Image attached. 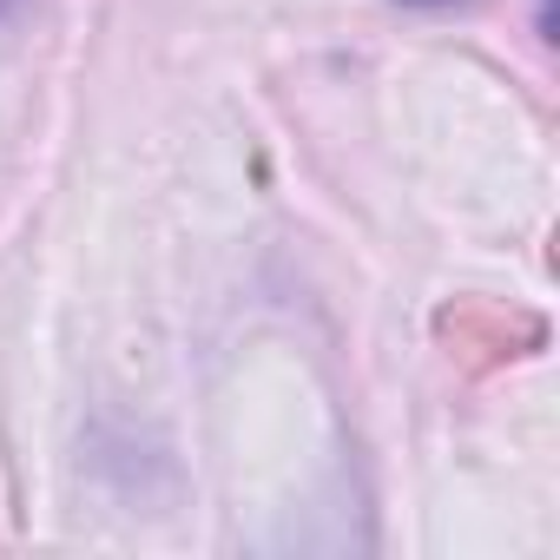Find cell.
<instances>
[{
	"mask_svg": "<svg viewBox=\"0 0 560 560\" xmlns=\"http://www.w3.org/2000/svg\"><path fill=\"white\" fill-rule=\"evenodd\" d=\"M442 337L455 343V357L462 363H501V357H514L521 343H534L540 337V324L534 317H514V311H488V304H468V311H448L442 317Z\"/></svg>",
	"mask_w": 560,
	"mask_h": 560,
	"instance_id": "6da1fadb",
	"label": "cell"
}]
</instances>
